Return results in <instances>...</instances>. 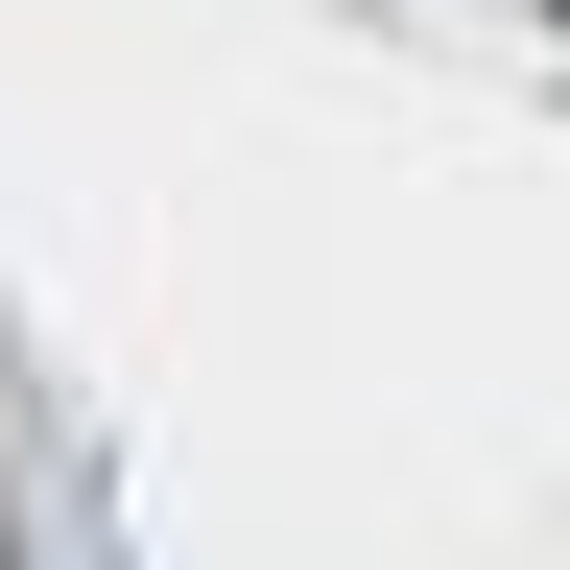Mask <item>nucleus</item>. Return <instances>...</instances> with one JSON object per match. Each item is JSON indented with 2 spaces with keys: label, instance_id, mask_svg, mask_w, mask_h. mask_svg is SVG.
Wrapping results in <instances>:
<instances>
[]
</instances>
